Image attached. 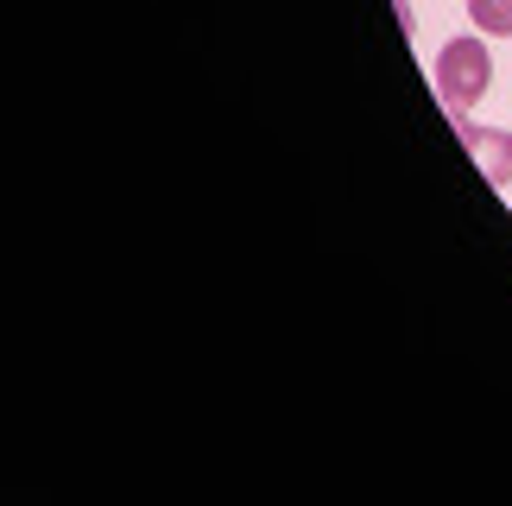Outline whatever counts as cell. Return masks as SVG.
<instances>
[{"label": "cell", "instance_id": "obj_1", "mask_svg": "<svg viewBox=\"0 0 512 506\" xmlns=\"http://www.w3.org/2000/svg\"><path fill=\"white\" fill-rule=\"evenodd\" d=\"M487 89H494V51H487V38L481 32L449 38L437 51V95L462 114V108H475Z\"/></svg>", "mask_w": 512, "mask_h": 506}, {"label": "cell", "instance_id": "obj_2", "mask_svg": "<svg viewBox=\"0 0 512 506\" xmlns=\"http://www.w3.org/2000/svg\"><path fill=\"white\" fill-rule=\"evenodd\" d=\"M462 146L475 152V165H481V178L506 190L512 184V133H494V127H475V121H462Z\"/></svg>", "mask_w": 512, "mask_h": 506}, {"label": "cell", "instance_id": "obj_3", "mask_svg": "<svg viewBox=\"0 0 512 506\" xmlns=\"http://www.w3.org/2000/svg\"><path fill=\"white\" fill-rule=\"evenodd\" d=\"M468 19L481 38H512V0H468Z\"/></svg>", "mask_w": 512, "mask_h": 506}]
</instances>
